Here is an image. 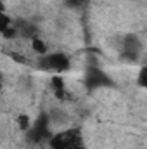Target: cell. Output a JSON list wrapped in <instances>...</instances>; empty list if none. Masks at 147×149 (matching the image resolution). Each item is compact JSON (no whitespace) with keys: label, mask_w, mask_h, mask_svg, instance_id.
Returning a JSON list of instances; mask_svg holds the SVG:
<instances>
[{"label":"cell","mask_w":147,"mask_h":149,"mask_svg":"<svg viewBox=\"0 0 147 149\" xmlns=\"http://www.w3.org/2000/svg\"><path fill=\"white\" fill-rule=\"evenodd\" d=\"M50 149H85L83 134L80 128H66L50 137L47 142Z\"/></svg>","instance_id":"1"},{"label":"cell","mask_w":147,"mask_h":149,"mask_svg":"<svg viewBox=\"0 0 147 149\" xmlns=\"http://www.w3.org/2000/svg\"><path fill=\"white\" fill-rule=\"evenodd\" d=\"M38 66L43 71H50L52 74H62L69 70L71 61L64 52H52V54L42 56Z\"/></svg>","instance_id":"2"},{"label":"cell","mask_w":147,"mask_h":149,"mask_svg":"<svg viewBox=\"0 0 147 149\" xmlns=\"http://www.w3.org/2000/svg\"><path fill=\"white\" fill-rule=\"evenodd\" d=\"M85 85L87 88H104V87H111L112 85V80L107 73H104L101 68H88L85 71Z\"/></svg>","instance_id":"3"},{"label":"cell","mask_w":147,"mask_h":149,"mask_svg":"<svg viewBox=\"0 0 147 149\" xmlns=\"http://www.w3.org/2000/svg\"><path fill=\"white\" fill-rule=\"evenodd\" d=\"M121 54L128 61H135L140 56V40L135 35H126L121 43Z\"/></svg>","instance_id":"4"},{"label":"cell","mask_w":147,"mask_h":149,"mask_svg":"<svg viewBox=\"0 0 147 149\" xmlns=\"http://www.w3.org/2000/svg\"><path fill=\"white\" fill-rule=\"evenodd\" d=\"M50 83H52V88H54V95H55V99L64 101V99L68 97V88H66V81H64L62 74H52Z\"/></svg>","instance_id":"5"},{"label":"cell","mask_w":147,"mask_h":149,"mask_svg":"<svg viewBox=\"0 0 147 149\" xmlns=\"http://www.w3.org/2000/svg\"><path fill=\"white\" fill-rule=\"evenodd\" d=\"M31 50L38 54V56H47L49 54V47H47V42L42 40L40 37H33L31 38Z\"/></svg>","instance_id":"6"},{"label":"cell","mask_w":147,"mask_h":149,"mask_svg":"<svg viewBox=\"0 0 147 149\" xmlns=\"http://www.w3.org/2000/svg\"><path fill=\"white\" fill-rule=\"evenodd\" d=\"M16 123H17L19 130H23V132H30V128L33 127V125H31V118H30V114H26V113L17 114V116H16Z\"/></svg>","instance_id":"7"},{"label":"cell","mask_w":147,"mask_h":149,"mask_svg":"<svg viewBox=\"0 0 147 149\" xmlns=\"http://www.w3.org/2000/svg\"><path fill=\"white\" fill-rule=\"evenodd\" d=\"M137 85L147 90V66H142L137 73Z\"/></svg>","instance_id":"8"},{"label":"cell","mask_w":147,"mask_h":149,"mask_svg":"<svg viewBox=\"0 0 147 149\" xmlns=\"http://www.w3.org/2000/svg\"><path fill=\"white\" fill-rule=\"evenodd\" d=\"M66 2H68L71 7H80V5H83L85 0H66Z\"/></svg>","instance_id":"9"}]
</instances>
